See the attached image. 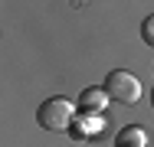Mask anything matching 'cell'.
Listing matches in <instances>:
<instances>
[{
	"label": "cell",
	"mask_w": 154,
	"mask_h": 147,
	"mask_svg": "<svg viewBox=\"0 0 154 147\" xmlns=\"http://www.w3.org/2000/svg\"><path fill=\"white\" fill-rule=\"evenodd\" d=\"M79 115V108L69 101V98H46L39 108H36V121H39V128H46V131H66L72 121Z\"/></svg>",
	"instance_id": "6da1fadb"
},
{
	"label": "cell",
	"mask_w": 154,
	"mask_h": 147,
	"mask_svg": "<svg viewBox=\"0 0 154 147\" xmlns=\"http://www.w3.org/2000/svg\"><path fill=\"white\" fill-rule=\"evenodd\" d=\"M102 88L108 92L112 101H122V105H134V101L141 98L138 75H134V72H125V69H112V72L105 75V85Z\"/></svg>",
	"instance_id": "7a4b0ae2"
},
{
	"label": "cell",
	"mask_w": 154,
	"mask_h": 147,
	"mask_svg": "<svg viewBox=\"0 0 154 147\" xmlns=\"http://www.w3.org/2000/svg\"><path fill=\"white\" fill-rule=\"evenodd\" d=\"M105 105H108V92L105 88H85L82 95H79V101H75V108H79V115H85V118H95V115H102L105 111Z\"/></svg>",
	"instance_id": "3957f363"
},
{
	"label": "cell",
	"mask_w": 154,
	"mask_h": 147,
	"mask_svg": "<svg viewBox=\"0 0 154 147\" xmlns=\"http://www.w3.org/2000/svg\"><path fill=\"white\" fill-rule=\"evenodd\" d=\"M148 144V134H144V128H138V124H128L118 131V137H115V147H144Z\"/></svg>",
	"instance_id": "277c9868"
},
{
	"label": "cell",
	"mask_w": 154,
	"mask_h": 147,
	"mask_svg": "<svg viewBox=\"0 0 154 147\" xmlns=\"http://www.w3.org/2000/svg\"><path fill=\"white\" fill-rule=\"evenodd\" d=\"M141 39H144V43L154 49V13L144 20V23H141Z\"/></svg>",
	"instance_id": "5b68a950"
},
{
	"label": "cell",
	"mask_w": 154,
	"mask_h": 147,
	"mask_svg": "<svg viewBox=\"0 0 154 147\" xmlns=\"http://www.w3.org/2000/svg\"><path fill=\"white\" fill-rule=\"evenodd\" d=\"M151 105H154V88H151Z\"/></svg>",
	"instance_id": "8992f818"
}]
</instances>
